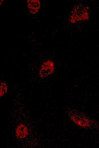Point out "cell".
I'll use <instances>...</instances> for the list:
<instances>
[{
	"label": "cell",
	"instance_id": "cell-2",
	"mask_svg": "<svg viewBox=\"0 0 99 148\" xmlns=\"http://www.w3.org/2000/svg\"><path fill=\"white\" fill-rule=\"evenodd\" d=\"M55 69L54 62L51 60H47L41 65L39 69V75L42 78H46L53 72Z\"/></svg>",
	"mask_w": 99,
	"mask_h": 148
},
{
	"label": "cell",
	"instance_id": "cell-6",
	"mask_svg": "<svg viewBox=\"0 0 99 148\" xmlns=\"http://www.w3.org/2000/svg\"><path fill=\"white\" fill-rule=\"evenodd\" d=\"M9 89L7 83L5 81H2L0 83V97L2 98L7 93Z\"/></svg>",
	"mask_w": 99,
	"mask_h": 148
},
{
	"label": "cell",
	"instance_id": "cell-1",
	"mask_svg": "<svg viewBox=\"0 0 99 148\" xmlns=\"http://www.w3.org/2000/svg\"><path fill=\"white\" fill-rule=\"evenodd\" d=\"M88 9L82 5H79L74 7L69 16V20L73 23L84 20L88 18Z\"/></svg>",
	"mask_w": 99,
	"mask_h": 148
},
{
	"label": "cell",
	"instance_id": "cell-3",
	"mask_svg": "<svg viewBox=\"0 0 99 148\" xmlns=\"http://www.w3.org/2000/svg\"><path fill=\"white\" fill-rule=\"evenodd\" d=\"M15 133L17 138L20 139H24L28 135V129L25 125L21 124L18 125L16 128Z\"/></svg>",
	"mask_w": 99,
	"mask_h": 148
},
{
	"label": "cell",
	"instance_id": "cell-4",
	"mask_svg": "<svg viewBox=\"0 0 99 148\" xmlns=\"http://www.w3.org/2000/svg\"><path fill=\"white\" fill-rule=\"evenodd\" d=\"M27 2L28 9L30 13L35 14L38 12L41 6L39 0H29Z\"/></svg>",
	"mask_w": 99,
	"mask_h": 148
},
{
	"label": "cell",
	"instance_id": "cell-5",
	"mask_svg": "<svg viewBox=\"0 0 99 148\" xmlns=\"http://www.w3.org/2000/svg\"><path fill=\"white\" fill-rule=\"evenodd\" d=\"M71 119L75 124L82 127L86 128L89 126L90 122L86 118H77L76 116H73L71 117Z\"/></svg>",
	"mask_w": 99,
	"mask_h": 148
}]
</instances>
